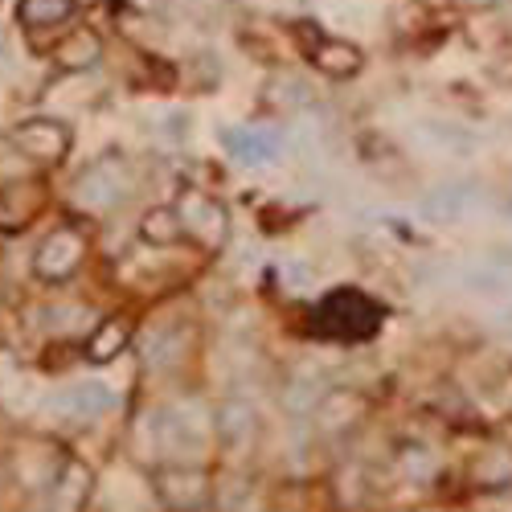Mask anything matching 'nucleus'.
Returning a JSON list of instances; mask_svg holds the SVG:
<instances>
[{
  "instance_id": "27",
  "label": "nucleus",
  "mask_w": 512,
  "mask_h": 512,
  "mask_svg": "<svg viewBox=\"0 0 512 512\" xmlns=\"http://www.w3.org/2000/svg\"><path fill=\"white\" fill-rule=\"evenodd\" d=\"M476 512H512V496L496 488V492H488V496L476 504Z\"/></svg>"
},
{
  "instance_id": "26",
  "label": "nucleus",
  "mask_w": 512,
  "mask_h": 512,
  "mask_svg": "<svg viewBox=\"0 0 512 512\" xmlns=\"http://www.w3.org/2000/svg\"><path fill=\"white\" fill-rule=\"evenodd\" d=\"M283 402H287L291 410H300V414H304V410H316V402H320V398H316V386H312V381L295 377L291 386H287V394H283Z\"/></svg>"
},
{
  "instance_id": "15",
  "label": "nucleus",
  "mask_w": 512,
  "mask_h": 512,
  "mask_svg": "<svg viewBox=\"0 0 512 512\" xmlns=\"http://www.w3.org/2000/svg\"><path fill=\"white\" fill-rule=\"evenodd\" d=\"M115 402V394L103 386V381H74L58 394V406L74 418H95V414H107Z\"/></svg>"
},
{
  "instance_id": "5",
  "label": "nucleus",
  "mask_w": 512,
  "mask_h": 512,
  "mask_svg": "<svg viewBox=\"0 0 512 512\" xmlns=\"http://www.w3.org/2000/svg\"><path fill=\"white\" fill-rule=\"evenodd\" d=\"M156 496L177 512H197L209 500V480H205V472H197V467L177 463V467H164L156 476Z\"/></svg>"
},
{
  "instance_id": "9",
  "label": "nucleus",
  "mask_w": 512,
  "mask_h": 512,
  "mask_svg": "<svg viewBox=\"0 0 512 512\" xmlns=\"http://www.w3.org/2000/svg\"><path fill=\"white\" fill-rule=\"evenodd\" d=\"M308 58L328 78H353L365 66V54L353 46V41H345V37H316Z\"/></svg>"
},
{
  "instance_id": "18",
  "label": "nucleus",
  "mask_w": 512,
  "mask_h": 512,
  "mask_svg": "<svg viewBox=\"0 0 512 512\" xmlns=\"http://www.w3.org/2000/svg\"><path fill=\"white\" fill-rule=\"evenodd\" d=\"M91 492V472L82 463H62V472L54 476V504L62 512H74Z\"/></svg>"
},
{
  "instance_id": "17",
  "label": "nucleus",
  "mask_w": 512,
  "mask_h": 512,
  "mask_svg": "<svg viewBox=\"0 0 512 512\" xmlns=\"http://www.w3.org/2000/svg\"><path fill=\"white\" fill-rule=\"evenodd\" d=\"M422 140H431L439 152H451V156H472L476 152V136L459 123H447V119H426Z\"/></svg>"
},
{
  "instance_id": "13",
  "label": "nucleus",
  "mask_w": 512,
  "mask_h": 512,
  "mask_svg": "<svg viewBox=\"0 0 512 512\" xmlns=\"http://www.w3.org/2000/svg\"><path fill=\"white\" fill-rule=\"evenodd\" d=\"M316 426L324 435H340V431H349V426L365 414V402H361V394H349V390H332V394H324L320 402H316Z\"/></svg>"
},
{
  "instance_id": "28",
  "label": "nucleus",
  "mask_w": 512,
  "mask_h": 512,
  "mask_svg": "<svg viewBox=\"0 0 512 512\" xmlns=\"http://www.w3.org/2000/svg\"><path fill=\"white\" fill-rule=\"evenodd\" d=\"M459 9H492V5H500V0H455Z\"/></svg>"
},
{
  "instance_id": "20",
  "label": "nucleus",
  "mask_w": 512,
  "mask_h": 512,
  "mask_svg": "<svg viewBox=\"0 0 512 512\" xmlns=\"http://www.w3.org/2000/svg\"><path fill=\"white\" fill-rule=\"evenodd\" d=\"M123 349H127V324H119V320H103V324L91 332V340H87V357H91L95 365L115 361Z\"/></svg>"
},
{
  "instance_id": "2",
  "label": "nucleus",
  "mask_w": 512,
  "mask_h": 512,
  "mask_svg": "<svg viewBox=\"0 0 512 512\" xmlns=\"http://www.w3.org/2000/svg\"><path fill=\"white\" fill-rule=\"evenodd\" d=\"M177 218H181L185 234L193 242H201L205 250H218L230 238V209L218 197L201 193V189H185L177 197Z\"/></svg>"
},
{
  "instance_id": "16",
  "label": "nucleus",
  "mask_w": 512,
  "mask_h": 512,
  "mask_svg": "<svg viewBox=\"0 0 512 512\" xmlns=\"http://www.w3.org/2000/svg\"><path fill=\"white\" fill-rule=\"evenodd\" d=\"M472 201H476L472 189H463V185H439L435 193L422 197V213L431 222H463L467 209H472Z\"/></svg>"
},
{
  "instance_id": "6",
  "label": "nucleus",
  "mask_w": 512,
  "mask_h": 512,
  "mask_svg": "<svg viewBox=\"0 0 512 512\" xmlns=\"http://www.w3.org/2000/svg\"><path fill=\"white\" fill-rule=\"evenodd\" d=\"M50 58H54V66L62 74H87L103 58V41L87 25H82V29H62V37L50 46Z\"/></svg>"
},
{
  "instance_id": "4",
  "label": "nucleus",
  "mask_w": 512,
  "mask_h": 512,
  "mask_svg": "<svg viewBox=\"0 0 512 512\" xmlns=\"http://www.w3.org/2000/svg\"><path fill=\"white\" fill-rule=\"evenodd\" d=\"M82 254H87V238H82L74 226H58L54 234H46V242L33 254V271L50 283L70 279L82 267Z\"/></svg>"
},
{
  "instance_id": "11",
  "label": "nucleus",
  "mask_w": 512,
  "mask_h": 512,
  "mask_svg": "<svg viewBox=\"0 0 512 512\" xmlns=\"http://www.w3.org/2000/svg\"><path fill=\"white\" fill-rule=\"evenodd\" d=\"M74 0H17V21L29 33H62L74 21Z\"/></svg>"
},
{
  "instance_id": "7",
  "label": "nucleus",
  "mask_w": 512,
  "mask_h": 512,
  "mask_svg": "<svg viewBox=\"0 0 512 512\" xmlns=\"http://www.w3.org/2000/svg\"><path fill=\"white\" fill-rule=\"evenodd\" d=\"M222 140L234 152V160L254 164V168H259V164H275L279 152H283V140L275 132H267V127H226Z\"/></svg>"
},
{
  "instance_id": "21",
  "label": "nucleus",
  "mask_w": 512,
  "mask_h": 512,
  "mask_svg": "<svg viewBox=\"0 0 512 512\" xmlns=\"http://www.w3.org/2000/svg\"><path fill=\"white\" fill-rule=\"evenodd\" d=\"M459 279H463V291L480 295V300H488V304H500V300H508V295H512V279L492 271V267H480V271L467 267Z\"/></svg>"
},
{
  "instance_id": "19",
  "label": "nucleus",
  "mask_w": 512,
  "mask_h": 512,
  "mask_svg": "<svg viewBox=\"0 0 512 512\" xmlns=\"http://www.w3.org/2000/svg\"><path fill=\"white\" fill-rule=\"evenodd\" d=\"M472 480H476L480 488H488V492L512 484V451H504V447H488V451L472 463Z\"/></svg>"
},
{
  "instance_id": "22",
  "label": "nucleus",
  "mask_w": 512,
  "mask_h": 512,
  "mask_svg": "<svg viewBox=\"0 0 512 512\" xmlns=\"http://www.w3.org/2000/svg\"><path fill=\"white\" fill-rule=\"evenodd\" d=\"M140 234H144L148 242H156V246H173V242L185 234V226H181V218H177V205H173V209H168V205L148 209L144 222H140Z\"/></svg>"
},
{
  "instance_id": "14",
  "label": "nucleus",
  "mask_w": 512,
  "mask_h": 512,
  "mask_svg": "<svg viewBox=\"0 0 512 512\" xmlns=\"http://www.w3.org/2000/svg\"><path fill=\"white\" fill-rule=\"evenodd\" d=\"M189 345V336H185V328H177V324H164V328H156V332H148V340H144V361H148V369H177L181 361H185V349Z\"/></svg>"
},
{
  "instance_id": "25",
  "label": "nucleus",
  "mask_w": 512,
  "mask_h": 512,
  "mask_svg": "<svg viewBox=\"0 0 512 512\" xmlns=\"http://www.w3.org/2000/svg\"><path fill=\"white\" fill-rule=\"evenodd\" d=\"M312 283H316V271H312L308 263H300V259L279 263V287H287V291H308Z\"/></svg>"
},
{
  "instance_id": "1",
  "label": "nucleus",
  "mask_w": 512,
  "mask_h": 512,
  "mask_svg": "<svg viewBox=\"0 0 512 512\" xmlns=\"http://www.w3.org/2000/svg\"><path fill=\"white\" fill-rule=\"evenodd\" d=\"M127 193H132V173H127V160L123 156H103V160H95L87 173L78 177L74 201L82 209H91V213H107Z\"/></svg>"
},
{
  "instance_id": "8",
  "label": "nucleus",
  "mask_w": 512,
  "mask_h": 512,
  "mask_svg": "<svg viewBox=\"0 0 512 512\" xmlns=\"http://www.w3.org/2000/svg\"><path fill=\"white\" fill-rule=\"evenodd\" d=\"M213 426H218V439L234 451H246L254 443V435H259V414H254V406L246 398H226L218 406V414H213Z\"/></svg>"
},
{
  "instance_id": "3",
  "label": "nucleus",
  "mask_w": 512,
  "mask_h": 512,
  "mask_svg": "<svg viewBox=\"0 0 512 512\" xmlns=\"http://www.w3.org/2000/svg\"><path fill=\"white\" fill-rule=\"evenodd\" d=\"M9 144L37 160V164H58L66 160L70 152V127L58 119V115H33V119H21L13 132H9Z\"/></svg>"
},
{
  "instance_id": "23",
  "label": "nucleus",
  "mask_w": 512,
  "mask_h": 512,
  "mask_svg": "<svg viewBox=\"0 0 512 512\" xmlns=\"http://www.w3.org/2000/svg\"><path fill=\"white\" fill-rule=\"evenodd\" d=\"M398 467H402V476H406V480L426 484V480L439 472V455H435L431 447H406V451L398 455Z\"/></svg>"
},
{
  "instance_id": "10",
  "label": "nucleus",
  "mask_w": 512,
  "mask_h": 512,
  "mask_svg": "<svg viewBox=\"0 0 512 512\" xmlns=\"http://www.w3.org/2000/svg\"><path fill=\"white\" fill-rule=\"evenodd\" d=\"M328 304H336L340 312V320H328V324H320L328 336H365V332H373V324H377V308L365 300V295H357V291H336Z\"/></svg>"
},
{
  "instance_id": "12",
  "label": "nucleus",
  "mask_w": 512,
  "mask_h": 512,
  "mask_svg": "<svg viewBox=\"0 0 512 512\" xmlns=\"http://www.w3.org/2000/svg\"><path fill=\"white\" fill-rule=\"evenodd\" d=\"M46 205V193H41L37 185H5L0 189V230H21L37 218V209Z\"/></svg>"
},
{
  "instance_id": "24",
  "label": "nucleus",
  "mask_w": 512,
  "mask_h": 512,
  "mask_svg": "<svg viewBox=\"0 0 512 512\" xmlns=\"http://www.w3.org/2000/svg\"><path fill=\"white\" fill-rule=\"evenodd\" d=\"M275 103L287 107V111H291V107H308V103H312L308 82H304V78H291V74L279 78V82H275Z\"/></svg>"
}]
</instances>
